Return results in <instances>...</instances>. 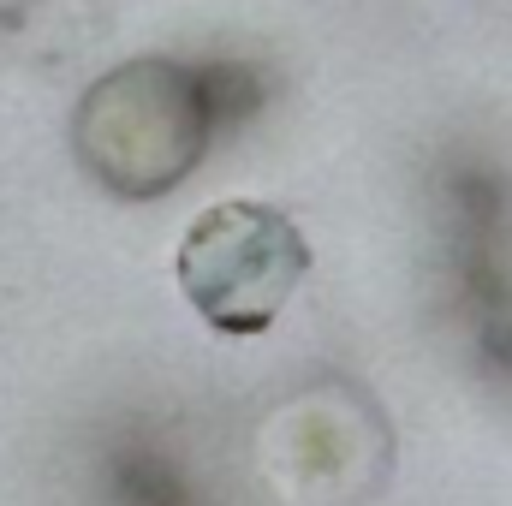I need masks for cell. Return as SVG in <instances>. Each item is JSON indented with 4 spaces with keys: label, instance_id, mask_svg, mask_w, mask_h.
<instances>
[{
    "label": "cell",
    "instance_id": "1",
    "mask_svg": "<svg viewBox=\"0 0 512 506\" xmlns=\"http://www.w3.org/2000/svg\"><path fill=\"white\" fill-rule=\"evenodd\" d=\"M256 108V78L245 66H185L143 54L102 72L72 108V149L84 173L120 203H155L179 191L221 120Z\"/></svg>",
    "mask_w": 512,
    "mask_h": 506
},
{
    "label": "cell",
    "instance_id": "2",
    "mask_svg": "<svg viewBox=\"0 0 512 506\" xmlns=\"http://www.w3.org/2000/svg\"><path fill=\"white\" fill-rule=\"evenodd\" d=\"M304 274H310V245L298 221L251 197L203 209L179 245V286L191 310L209 328L239 334V340L268 334L280 322Z\"/></svg>",
    "mask_w": 512,
    "mask_h": 506
},
{
    "label": "cell",
    "instance_id": "3",
    "mask_svg": "<svg viewBox=\"0 0 512 506\" xmlns=\"http://www.w3.org/2000/svg\"><path fill=\"white\" fill-rule=\"evenodd\" d=\"M387 459V423L346 387L298 393L256 429V471L280 506H364L382 489Z\"/></svg>",
    "mask_w": 512,
    "mask_h": 506
}]
</instances>
